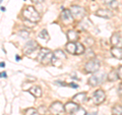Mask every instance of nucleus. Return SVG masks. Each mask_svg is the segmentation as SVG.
I'll list each match as a JSON object with an SVG mask.
<instances>
[{"label": "nucleus", "mask_w": 122, "mask_h": 115, "mask_svg": "<svg viewBox=\"0 0 122 115\" xmlns=\"http://www.w3.org/2000/svg\"><path fill=\"white\" fill-rule=\"evenodd\" d=\"M25 26H35V24H34V22H32V21H25Z\"/></svg>", "instance_id": "31"}, {"label": "nucleus", "mask_w": 122, "mask_h": 115, "mask_svg": "<svg viewBox=\"0 0 122 115\" xmlns=\"http://www.w3.org/2000/svg\"><path fill=\"white\" fill-rule=\"evenodd\" d=\"M52 58H53V52L49 51V52L46 53L43 57H42L40 62L42 64H44V65H48V64H50L52 62Z\"/></svg>", "instance_id": "13"}, {"label": "nucleus", "mask_w": 122, "mask_h": 115, "mask_svg": "<svg viewBox=\"0 0 122 115\" xmlns=\"http://www.w3.org/2000/svg\"><path fill=\"white\" fill-rule=\"evenodd\" d=\"M117 92H118V95L122 97V84L119 86V88H118V91H117Z\"/></svg>", "instance_id": "32"}, {"label": "nucleus", "mask_w": 122, "mask_h": 115, "mask_svg": "<svg viewBox=\"0 0 122 115\" xmlns=\"http://www.w3.org/2000/svg\"><path fill=\"white\" fill-rule=\"evenodd\" d=\"M104 3L112 9H117L118 8V1L117 0H104Z\"/></svg>", "instance_id": "19"}, {"label": "nucleus", "mask_w": 122, "mask_h": 115, "mask_svg": "<svg viewBox=\"0 0 122 115\" xmlns=\"http://www.w3.org/2000/svg\"><path fill=\"white\" fill-rule=\"evenodd\" d=\"M86 115H96V113H91V114H86Z\"/></svg>", "instance_id": "39"}, {"label": "nucleus", "mask_w": 122, "mask_h": 115, "mask_svg": "<svg viewBox=\"0 0 122 115\" xmlns=\"http://www.w3.org/2000/svg\"><path fill=\"white\" fill-rule=\"evenodd\" d=\"M49 110L53 115H63L65 112V109H64V105L61 102L56 101L54 103H52L51 106L49 107Z\"/></svg>", "instance_id": "5"}, {"label": "nucleus", "mask_w": 122, "mask_h": 115, "mask_svg": "<svg viewBox=\"0 0 122 115\" xmlns=\"http://www.w3.org/2000/svg\"><path fill=\"white\" fill-rule=\"evenodd\" d=\"M0 67H5V62H0Z\"/></svg>", "instance_id": "36"}, {"label": "nucleus", "mask_w": 122, "mask_h": 115, "mask_svg": "<svg viewBox=\"0 0 122 115\" xmlns=\"http://www.w3.org/2000/svg\"><path fill=\"white\" fill-rule=\"evenodd\" d=\"M41 39H44L45 41H49L50 40V36H49V34L47 32V30H42L41 32L39 33V36H38Z\"/></svg>", "instance_id": "21"}, {"label": "nucleus", "mask_w": 122, "mask_h": 115, "mask_svg": "<svg viewBox=\"0 0 122 115\" xmlns=\"http://www.w3.org/2000/svg\"><path fill=\"white\" fill-rule=\"evenodd\" d=\"M111 54L113 57H115V58L122 60V48L112 47L111 48Z\"/></svg>", "instance_id": "17"}, {"label": "nucleus", "mask_w": 122, "mask_h": 115, "mask_svg": "<svg viewBox=\"0 0 122 115\" xmlns=\"http://www.w3.org/2000/svg\"><path fill=\"white\" fill-rule=\"evenodd\" d=\"M100 61L97 59H91L90 61H87L86 63L85 66V70L87 73H94V72H97L99 69H100Z\"/></svg>", "instance_id": "2"}, {"label": "nucleus", "mask_w": 122, "mask_h": 115, "mask_svg": "<svg viewBox=\"0 0 122 115\" xmlns=\"http://www.w3.org/2000/svg\"><path fill=\"white\" fill-rule=\"evenodd\" d=\"M117 74H118V78L122 79V66H120L119 68H118V70H117Z\"/></svg>", "instance_id": "29"}, {"label": "nucleus", "mask_w": 122, "mask_h": 115, "mask_svg": "<svg viewBox=\"0 0 122 115\" xmlns=\"http://www.w3.org/2000/svg\"><path fill=\"white\" fill-rule=\"evenodd\" d=\"M29 35H30V33L26 32V31H20V32H18V36L24 38V39H28Z\"/></svg>", "instance_id": "26"}, {"label": "nucleus", "mask_w": 122, "mask_h": 115, "mask_svg": "<svg viewBox=\"0 0 122 115\" xmlns=\"http://www.w3.org/2000/svg\"><path fill=\"white\" fill-rule=\"evenodd\" d=\"M112 113L114 115H122V106L121 105H115L112 109Z\"/></svg>", "instance_id": "23"}, {"label": "nucleus", "mask_w": 122, "mask_h": 115, "mask_svg": "<svg viewBox=\"0 0 122 115\" xmlns=\"http://www.w3.org/2000/svg\"><path fill=\"white\" fill-rule=\"evenodd\" d=\"M70 12L73 18H76V20H82L86 15V10L85 8H82L81 6L77 5H72L70 7Z\"/></svg>", "instance_id": "4"}, {"label": "nucleus", "mask_w": 122, "mask_h": 115, "mask_svg": "<svg viewBox=\"0 0 122 115\" xmlns=\"http://www.w3.org/2000/svg\"><path fill=\"white\" fill-rule=\"evenodd\" d=\"M118 79V74H117V71L116 70H111L108 74V80L109 82H116Z\"/></svg>", "instance_id": "20"}, {"label": "nucleus", "mask_w": 122, "mask_h": 115, "mask_svg": "<svg viewBox=\"0 0 122 115\" xmlns=\"http://www.w3.org/2000/svg\"><path fill=\"white\" fill-rule=\"evenodd\" d=\"M37 49H38V43L36 41L30 40V41H29L28 43L25 45L24 53H25V55H30V54H32L34 51H36Z\"/></svg>", "instance_id": "8"}, {"label": "nucleus", "mask_w": 122, "mask_h": 115, "mask_svg": "<svg viewBox=\"0 0 122 115\" xmlns=\"http://www.w3.org/2000/svg\"><path fill=\"white\" fill-rule=\"evenodd\" d=\"M29 92L34 96V97H36V98H40L42 96V89L40 87H38V86H35V87L30 88V89L29 90Z\"/></svg>", "instance_id": "18"}, {"label": "nucleus", "mask_w": 122, "mask_h": 115, "mask_svg": "<svg viewBox=\"0 0 122 115\" xmlns=\"http://www.w3.org/2000/svg\"><path fill=\"white\" fill-rule=\"evenodd\" d=\"M7 74H6V72H0V78H6Z\"/></svg>", "instance_id": "34"}, {"label": "nucleus", "mask_w": 122, "mask_h": 115, "mask_svg": "<svg viewBox=\"0 0 122 115\" xmlns=\"http://www.w3.org/2000/svg\"><path fill=\"white\" fill-rule=\"evenodd\" d=\"M104 79H105V73H103V72H97V73H94L89 78V85L91 87H97L104 82Z\"/></svg>", "instance_id": "3"}, {"label": "nucleus", "mask_w": 122, "mask_h": 115, "mask_svg": "<svg viewBox=\"0 0 122 115\" xmlns=\"http://www.w3.org/2000/svg\"><path fill=\"white\" fill-rule=\"evenodd\" d=\"M72 100L73 102H75L76 104H78V103H85L87 99H86V93H79L77 95H75L73 98H72Z\"/></svg>", "instance_id": "15"}, {"label": "nucleus", "mask_w": 122, "mask_h": 115, "mask_svg": "<svg viewBox=\"0 0 122 115\" xmlns=\"http://www.w3.org/2000/svg\"><path fill=\"white\" fill-rule=\"evenodd\" d=\"M15 60H16V61H20V55H15Z\"/></svg>", "instance_id": "35"}, {"label": "nucleus", "mask_w": 122, "mask_h": 115, "mask_svg": "<svg viewBox=\"0 0 122 115\" xmlns=\"http://www.w3.org/2000/svg\"><path fill=\"white\" fill-rule=\"evenodd\" d=\"M96 15L99 17H103V18H111L113 16V12L110 9L107 8H100L97 10Z\"/></svg>", "instance_id": "11"}, {"label": "nucleus", "mask_w": 122, "mask_h": 115, "mask_svg": "<svg viewBox=\"0 0 122 115\" xmlns=\"http://www.w3.org/2000/svg\"><path fill=\"white\" fill-rule=\"evenodd\" d=\"M94 43H95V41H94V39L93 38H91V37H87L86 39V44L89 46V47H92V46L94 45Z\"/></svg>", "instance_id": "28"}, {"label": "nucleus", "mask_w": 122, "mask_h": 115, "mask_svg": "<svg viewBox=\"0 0 122 115\" xmlns=\"http://www.w3.org/2000/svg\"><path fill=\"white\" fill-rule=\"evenodd\" d=\"M66 59V55L62 50H55L53 52V58H52V64L56 65V66H60L61 60H65Z\"/></svg>", "instance_id": "6"}, {"label": "nucleus", "mask_w": 122, "mask_h": 115, "mask_svg": "<svg viewBox=\"0 0 122 115\" xmlns=\"http://www.w3.org/2000/svg\"><path fill=\"white\" fill-rule=\"evenodd\" d=\"M33 3H35V4H40V3L44 2V0H30Z\"/></svg>", "instance_id": "33"}, {"label": "nucleus", "mask_w": 122, "mask_h": 115, "mask_svg": "<svg viewBox=\"0 0 122 115\" xmlns=\"http://www.w3.org/2000/svg\"><path fill=\"white\" fill-rule=\"evenodd\" d=\"M78 105L76 104L75 102H73V101H71V102H68V103H66L65 105H64V109H65V112H67V113H70V114H72L74 112V111L78 108Z\"/></svg>", "instance_id": "12"}, {"label": "nucleus", "mask_w": 122, "mask_h": 115, "mask_svg": "<svg viewBox=\"0 0 122 115\" xmlns=\"http://www.w3.org/2000/svg\"><path fill=\"white\" fill-rule=\"evenodd\" d=\"M110 42H111L113 47L122 48V37L120 36L119 33H113L111 39H110Z\"/></svg>", "instance_id": "9"}, {"label": "nucleus", "mask_w": 122, "mask_h": 115, "mask_svg": "<svg viewBox=\"0 0 122 115\" xmlns=\"http://www.w3.org/2000/svg\"><path fill=\"white\" fill-rule=\"evenodd\" d=\"M85 52V46L79 42H76V54L75 55H81Z\"/></svg>", "instance_id": "22"}, {"label": "nucleus", "mask_w": 122, "mask_h": 115, "mask_svg": "<svg viewBox=\"0 0 122 115\" xmlns=\"http://www.w3.org/2000/svg\"><path fill=\"white\" fill-rule=\"evenodd\" d=\"M72 115H86V112L82 107H78V108L72 113Z\"/></svg>", "instance_id": "25"}, {"label": "nucleus", "mask_w": 122, "mask_h": 115, "mask_svg": "<svg viewBox=\"0 0 122 115\" xmlns=\"http://www.w3.org/2000/svg\"><path fill=\"white\" fill-rule=\"evenodd\" d=\"M49 51H50V50H49V49H47V48H45V49H42V50L40 51V53H39V56H38V60L40 61L42 57H43V56L46 54V53H47V52H49Z\"/></svg>", "instance_id": "27"}, {"label": "nucleus", "mask_w": 122, "mask_h": 115, "mask_svg": "<svg viewBox=\"0 0 122 115\" xmlns=\"http://www.w3.org/2000/svg\"><path fill=\"white\" fill-rule=\"evenodd\" d=\"M5 10H6V8H5L4 6H3V7H1V11H5Z\"/></svg>", "instance_id": "38"}, {"label": "nucleus", "mask_w": 122, "mask_h": 115, "mask_svg": "<svg viewBox=\"0 0 122 115\" xmlns=\"http://www.w3.org/2000/svg\"><path fill=\"white\" fill-rule=\"evenodd\" d=\"M25 115H41L39 113V110H36L34 108H29L25 110Z\"/></svg>", "instance_id": "24"}, {"label": "nucleus", "mask_w": 122, "mask_h": 115, "mask_svg": "<svg viewBox=\"0 0 122 115\" xmlns=\"http://www.w3.org/2000/svg\"><path fill=\"white\" fill-rule=\"evenodd\" d=\"M65 48H66V51L69 54H73V55L76 54V42H69V43H67Z\"/></svg>", "instance_id": "16"}, {"label": "nucleus", "mask_w": 122, "mask_h": 115, "mask_svg": "<svg viewBox=\"0 0 122 115\" xmlns=\"http://www.w3.org/2000/svg\"><path fill=\"white\" fill-rule=\"evenodd\" d=\"M2 1H3V0H0V4H1V2H2Z\"/></svg>", "instance_id": "40"}, {"label": "nucleus", "mask_w": 122, "mask_h": 115, "mask_svg": "<svg viewBox=\"0 0 122 115\" xmlns=\"http://www.w3.org/2000/svg\"><path fill=\"white\" fill-rule=\"evenodd\" d=\"M61 20L65 22V24H71V22L73 21V17H72L69 9L62 10V12H61Z\"/></svg>", "instance_id": "10"}, {"label": "nucleus", "mask_w": 122, "mask_h": 115, "mask_svg": "<svg viewBox=\"0 0 122 115\" xmlns=\"http://www.w3.org/2000/svg\"><path fill=\"white\" fill-rule=\"evenodd\" d=\"M55 84H56V85H59V86H62V87H66V86H68L67 84L62 83V82H60V80H56Z\"/></svg>", "instance_id": "30"}, {"label": "nucleus", "mask_w": 122, "mask_h": 115, "mask_svg": "<svg viewBox=\"0 0 122 115\" xmlns=\"http://www.w3.org/2000/svg\"><path fill=\"white\" fill-rule=\"evenodd\" d=\"M66 36H67V39L69 42H77L78 38H79L78 33L75 32V31H73V30L68 31V32L66 33Z\"/></svg>", "instance_id": "14"}, {"label": "nucleus", "mask_w": 122, "mask_h": 115, "mask_svg": "<svg viewBox=\"0 0 122 115\" xmlns=\"http://www.w3.org/2000/svg\"><path fill=\"white\" fill-rule=\"evenodd\" d=\"M22 16H24L26 21H32L34 24L38 22L41 20L40 13L35 9V7L33 6H26L25 8L22 10Z\"/></svg>", "instance_id": "1"}, {"label": "nucleus", "mask_w": 122, "mask_h": 115, "mask_svg": "<svg viewBox=\"0 0 122 115\" xmlns=\"http://www.w3.org/2000/svg\"><path fill=\"white\" fill-rule=\"evenodd\" d=\"M69 86H71V87H73V88H78V86L77 85H74V84H70Z\"/></svg>", "instance_id": "37"}, {"label": "nucleus", "mask_w": 122, "mask_h": 115, "mask_svg": "<svg viewBox=\"0 0 122 115\" xmlns=\"http://www.w3.org/2000/svg\"><path fill=\"white\" fill-rule=\"evenodd\" d=\"M106 99V94L103 90H97L93 95V101L96 105H100Z\"/></svg>", "instance_id": "7"}]
</instances>
